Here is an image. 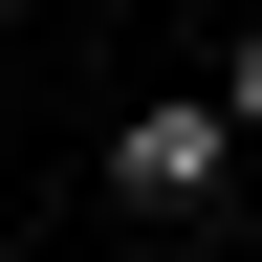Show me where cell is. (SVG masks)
Wrapping results in <instances>:
<instances>
[{
    "instance_id": "6da1fadb",
    "label": "cell",
    "mask_w": 262,
    "mask_h": 262,
    "mask_svg": "<svg viewBox=\"0 0 262 262\" xmlns=\"http://www.w3.org/2000/svg\"><path fill=\"white\" fill-rule=\"evenodd\" d=\"M110 196H131V219H219V196H241L219 88H131V110H110Z\"/></svg>"
},
{
    "instance_id": "7a4b0ae2",
    "label": "cell",
    "mask_w": 262,
    "mask_h": 262,
    "mask_svg": "<svg viewBox=\"0 0 262 262\" xmlns=\"http://www.w3.org/2000/svg\"><path fill=\"white\" fill-rule=\"evenodd\" d=\"M196 88H219V131H241V153H262V22H241V44H219V66H196Z\"/></svg>"
},
{
    "instance_id": "3957f363",
    "label": "cell",
    "mask_w": 262,
    "mask_h": 262,
    "mask_svg": "<svg viewBox=\"0 0 262 262\" xmlns=\"http://www.w3.org/2000/svg\"><path fill=\"white\" fill-rule=\"evenodd\" d=\"M0 22H44V0H0Z\"/></svg>"
}]
</instances>
